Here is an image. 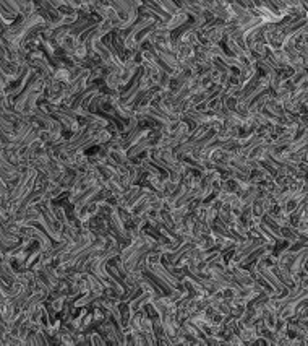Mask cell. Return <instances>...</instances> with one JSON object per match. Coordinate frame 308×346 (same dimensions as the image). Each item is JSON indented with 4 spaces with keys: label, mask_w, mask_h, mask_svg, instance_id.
Masks as SVG:
<instances>
[{
    "label": "cell",
    "mask_w": 308,
    "mask_h": 346,
    "mask_svg": "<svg viewBox=\"0 0 308 346\" xmlns=\"http://www.w3.org/2000/svg\"><path fill=\"white\" fill-rule=\"evenodd\" d=\"M23 237H33V239H36L39 242V246L44 249V252H49L54 249V241L50 239L49 234L43 228H38L36 223L23 226Z\"/></svg>",
    "instance_id": "obj_2"
},
{
    "label": "cell",
    "mask_w": 308,
    "mask_h": 346,
    "mask_svg": "<svg viewBox=\"0 0 308 346\" xmlns=\"http://www.w3.org/2000/svg\"><path fill=\"white\" fill-rule=\"evenodd\" d=\"M104 85L109 91H112L114 95L120 96V72H109L104 76Z\"/></svg>",
    "instance_id": "obj_6"
},
{
    "label": "cell",
    "mask_w": 308,
    "mask_h": 346,
    "mask_svg": "<svg viewBox=\"0 0 308 346\" xmlns=\"http://www.w3.org/2000/svg\"><path fill=\"white\" fill-rule=\"evenodd\" d=\"M158 5L164 10L167 15H169L170 18L174 17V15L182 12V8L177 5V2H172V0H158Z\"/></svg>",
    "instance_id": "obj_9"
},
{
    "label": "cell",
    "mask_w": 308,
    "mask_h": 346,
    "mask_svg": "<svg viewBox=\"0 0 308 346\" xmlns=\"http://www.w3.org/2000/svg\"><path fill=\"white\" fill-rule=\"evenodd\" d=\"M143 7H144L146 10H148V12H149L151 15H154V17L158 18L161 23H164V25H166V23L170 20V17L164 12L163 8L159 7L158 2H143Z\"/></svg>",
    "instance_id": "obj_7"
},
{
    "label": "cell",
    "mask_w": 308,
    "mask_h": 346,
    "mask_svg": "<svg viewBox=\"0 0 308 346\" xmlns=\"http://www.w3.org/2000/svg\"><path fill=\"white\" fill-rule=\"evenodd\" d=\"M99 296H101V294L93 293V291H88V293H85V294H81V296L78 297V299H75V301L71 302V307H75V309L88 307V306H91V304L95 302ZM102 296H104V294H102Z\"/></svg>",
    "instance_id": "obj_8"
},
{
    "label": "cell",
    "mask_w": 308,
    "mask_h": 346,
    "mask_svg": "<svg viewBox=\"0 0 308 346\" xmlns=\"http://www.w3.org/2000/svg\"><path fill=\"white\" fill-rule=\"evenodd\" d=\"M20 239H24V237H20L17 234H13V232L7 231L2 226V239H0V244H2V252L12 249V247H15V246H18L20 242H22Z\"/></svg>",
    "instance_id": "obj_5"
},
{
    "label": "cell",
    "mask_w": 308,
    "mask_h": 346,
    "mask_svg": "<svg viewBox=\"0 0 308 346\" xmlns=\"http://www.w3.org/2000/svg\"><path fill=\"white\" fill-rule=\"evenodd\" d=\"M102 190H104V185H102L101 182H96L91 189H88L86 192L83 194L80 198H78V202L73 205V218L80 220L83 210H85L86 206H90L93 202H95L96 197L102 192Z\"/></svg>",
    "instance_id": "obj_1"
},
{
    "label": "cell",
    "mask_w": 308,
    "mask_h": 346,
    "mask_svg": "<svg viewBox=\"0 0 308 346\" xmlns=\"http://www.w3.org/2000/svg\"><path fill=\"white\" fill-rule=\"evenodd\" d=\"M0 127H2V132L3 133H10V135H13V133L17 132V125H15L12 121H8L7 117H3V116H2V122H0Z\"/></svg>",
    "instance_id": "obj_11"
},
{
    "label": "cell",
    "mask_w": 308,
    "mask_h": 346,
    "mask_svg": "<svg viewBox=\"0 0 308 346\" xmlns=\"http://www.w3.org/2000/svg\"><path fill=\"white\" fill-rule=\"evenodd\" d=\"M154 297H156L154 294L143 291L138 297H135L133 301L128 302V304H130V309H132V314H137V312H140V311H143V309L148 306V304L153 302Z\"/></svg>",
    "instance_id": "obj_3"
},
{
    "label": "cell",
    "mask_w": 308,
    "mask_h": 346,
    "mask_svg": "<svg viewBox=\"0 0 308 346\" xmlns=\"http://www.w3.org/2000/svg\"><path fill=\"white\" fill-rule=\"evenodd\" d=\"M112 135H114V133L109 132L107 128H99V130L96 132V135H95L96 145H97V147H104V145H107L109 142L112 140Z\"/></svg>",
    "instance_id": "obj_10"
},
{
    "label": "cell",
    "mask_w": 308,
    "mask_h": 346,
    "mask_svg": "<svg viewBox=\"0 0 308 346\" xmlns=\"http://www.w3.org/2000/svg\"><path fill=\"white\" fill-rule=\"evenodd\" d=\"M189 18H190V15L187 13L185 10H182L180 13L174 15V17H172L169 22L164 25V28L172 33V31H175V29H179V28H182V26H185V25L189 23Z\"/></svg>",
    "instance_id": "obj_4"
},
{
    "label": "cell",
    "mask_w": 308,
    "mask_h": 346,
    "mask_svg": "<svg viewBox=\"0 0 308 346\" xmlns=\"http://www.w3.org/2000/svg\"><path fill=\"white\" fill-rule=\"evenodd\" d=\"M91 345H96V346H106V345H109V343L106 342V338H104L102 335L97 332V330H93V332H91Z\"/></svg>",
    "instance_id": "obj_12"
}]
</instances>
